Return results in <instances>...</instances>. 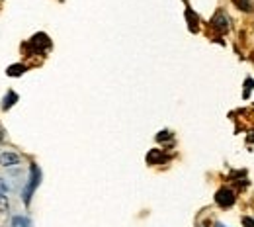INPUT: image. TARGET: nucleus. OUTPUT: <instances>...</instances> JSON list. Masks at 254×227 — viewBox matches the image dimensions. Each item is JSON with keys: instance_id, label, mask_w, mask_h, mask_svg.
<instances>
[{"instance_id": "nucleus-1", "label": "nucleus", "mask_w": 254, "mask_h": 227, "mask_svg": "<svg viewBox=\"0 0 254 227\" xmlns=\"http://www.w3.org/2000/svg\"><path fill=\"white\" fill-rule=\"evenodd\" d=\"M39 184H41V168H39L37 164H32V166H30L28 184H26V188L22 190V200H24V204H26V206H30L33 192L37 190V186H39Z\"/></svg>"}, {"instance_id": "nucleus-2", "label": "nucleus", "mask_w": 254, "mask_h": 227, "mask_svg": "<svg viewBox=\"0 0 254 227\" xmlns=\"http://www.w3.org/2000/svg\"><path fill=\"white\" fill-rule=\"evenodd\" d=\"M235 200H237V196H235V192H233L229 186L219 188L217 194H215V202H217V206H221V208H231V206L235 204Z\"/></svg>"}, {"instance_id": "nucleus-3", "label": "nucleus", "mask_w": 254, "mask_h": 227, "mask_svg": "<svg viewBox=\"0 0 254 227\" xmlns=\"http://www.w3.org/2000/svg\"><path fill=\"white\" fill-rule=\"evenodd\" d=\"M211 26L221 33L229 32V28H231V18L225 14V10H217V12L213 14V18H211Z\"/></svg>"}, {"instance_id": "nucleus-4", "label": "nucleus", "mask_w": 254, "mask_h": 227, "mask_svg": "<svg viewBox=\"0 0 254 227\" xmlns=\"http://www.w3.org/2000/svg\"><path fill=\"white\" fill-rule=\"evenodd\" d=\"M30 47H33L35 53H43V51H47L51 47V39L45 33H35L30 39Z\"/></svg>"}, {"instance_id": "nucleus-5", "label": "nucleus", "mask_w": 254, "mask_h": 227, "mask_svg": "<svg viewBox=\"0 0 254 227\" xmlns=\"http://www.w3.org/2000/svg\"><path fill=\"white\" fill-rule=\"evenodd\" d=\"M0 164H2L4 168H6V166H16V164H20V155L6 151V153L0 155Z\"/></svg>"}, {"instance_id": "nucleus-6", "label": "nucleus", "mask_w": 254, "mask_h": 227, "mask_svg": "<svg viewBox=\"0 0 254 227\" xmlns=\"http://www.w3.org/2000/svg\"><path fill=\"white\" fill-rule=\"evenodd\" d=\"M10 227H32V222L26 216H14L10 222Z\"/></svg>"}, {"instance_id": "nucleus-7", "label": "nucleus", "mask_w": 254, "mask_h": 227, "mask_svg": "<svg viewBox=\"0 0 254 227\" xmlns=\"http://www.w3.org/2000/svg\"><path fill=\"white\" fill-rule=\"evenodd\" d=\"M16 102H18V94H16L14 90H10V92L4 96V100H2V108H4V110H10Z\"/></svg>"}, {"instance_id": "nucleus-8", "label": "nucleus", "mask_w": 254, "mask_h": 227, "mask_svg": "<svg viewBox=\"0 0 254 227\" xmlns=\"http://www.w3.org/2000/svg\"><path fill=\"white\" fill-rule=\"evenodd\" d=\"M26 73V65H22V63H18V65H10L6 69V75L8 76H22Z\"/></svg>"}, {"instance_id": "nucleus-9", "label": "nucleus", "mask_w": 254, "mask_h": 227, "mask_svg": "<svg viewBox=\"0 0 254 227\" xmlns=\"http://www.w3.org/2000/svg\"><path fill=\"white\" fill-rule=\"evenodd\" d=\"M159 161H162V151H160V149H153V151L147 155V162H149V164H157Z\"/></svg>"}, {"instance_id": "nucleus-10", "label": "nucleus", "mask_w": 254, "mask_h": 227, "mask_svg": "<svg viewBox=\"0 0 254 227\" xmlns=\"http://www.w3.org/2000/svg\"><path fill=\"white\" fill-rule=\"evenodd\" d=\"M186 18H188V22H190V30H191V32H197V26H195V24H197L199 20H197V16L191 12L190 8L186 10Z\"/></svg>"}, {"instance_id": "nucleus-11", "label": "nucleus", "mask_w": 254, "mask_h": 227, "mask_svg": "<svg viewBox=\"0 0 254 227\" xmlns=\"http://www.w3.org/2000/svg\"><path fill=\"white\" fill-rule=\"evenodd\" d=\"M253 90H254V80L251 78V76H249V78H247V82H245V90H243V96L249 98Z\"/></svg>"}, {"instance_id": "nucleus-12", "label": "nucleus", "mask_w": 254, "mask_h": 227, "mask_svg": "<svg viewBox=\"0 0 254 227\" xmlns=\"http://www.w3.org/2000/svg\"><path fill=\"white\" fill-rule=\"evenodd\" d=\"M235 4L241 8V10H247V12H251L253 8H251V2L249 0H235Z\"/></svg>"}, {"instance_id": "nucleus-13", "label": "nucleus", "mask_w": 254, "mask_h": 227, "mask_svg": "<svg viewBox=\"0 0 254 227\" xmlns=\"http://www.w3.org/2000/svg\"><path fill=\"white\" fill-rule=\"evenodd\" d=\"M170 137H172V135H170V131H160L159 135H157V139H159V141H164V139H170Z\"/></svg>"}, {"instance_id": "nucleus-14", "label": "nucleus", "mask_w": 254, "mask_h": 227, "mask_svg": "<svg viewBox=\"0 0 254 227\" xmlns=\"http://www.w3.org/2000/svg\"><path fill=\"white\" fill-rule=\"evenodd\" d=\"M243 226L247 227H254V222L251 220V218H243Z\"/></svg>"}, {"instance_id": "nucleus-15", "label": "nucleus", "mask_w": 254, "mask_h": 227, "mask_svg": "<svg viewBox=\"0 0 254 227\" xmlns=\"http://www.w3.org/2000/svg\"><path fill=\"white\" fill-rule=\"evenodd\" d=\"M215 227H225L223 224H215Z\"/></svg>"}, {"instance_id": "nucleus-16", "label": "nucleus", "mask_w": 254, "mask_h": 227, "mask_svg": "<svg viewBox=\"0 0 254 227\" xmlns=\"http://www.w3.org/2000/svg\"><path fill=\"white\" fill-rule=\"evenodd\" d=\"M0 139H2V130H0Z\"/></svg>"}]
</instances>
